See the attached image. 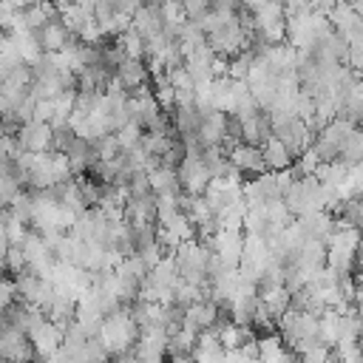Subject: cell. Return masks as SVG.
Segmentation results:
<instances>
[{
	"label": "cell",
	"instance_id": "obj_30",
	"mask_svg": "<svg viewBox=\"0 0 363 363\" xmlns=\"http://www.w3.org/2000/svg\"><path fill=\"white\" fill-rule=\"evenodd\" d=\"M309 6H312V11H320L329 17V11L337 6V0H309Z\"/></svg>",
	"mask_w": 363,
	"mask_h": 363
},
{
	"label": "cell",
	"instance_id": "obj_27",
	"mask_svg": "<svg viewBox=\"0 0 363 363\" xmlns=\"http://www.w3.org/2000/svg\"><path fill=\"white\" fill-rule=\"evenodd\" d=\"M113 136H116V142H119V147H122V150H139L142 128H139V125H133V122H128V125H125L122 130H116Z\"/></svg>",
	"mask_w": 363,
	"mask_h": 363
},
{
	"label": "cell",
	"instance_id": "obj_15",
	"mask_svg": "<svg viewBox=\"0 0 363 363\" xmlns=\"http://www.w3.org/2000/svg\"><path fill=\"white\" fill-rule=\"evenodd\" d=\"M113 79H116L128 94H136V91H142V88H147L150 71H147V65H145L142 60H125V62L116 68Z\"/></svg>",
	"mask_w": 363,
	"mask_h": 363
},
{
	"label": "cell",
	"instance_id": "obj_34",
	"mask_svg": "<svg viewBox=\"0 0 363 363\" xmlns=\"http://www.w3.org/2000/svg\"><path fill=\"white\" fill-rule=\"evenodd\" d=\"M130 363H159V360H136V357H133Z\"/></svg>",
	"mask_w": 363,
	"mask_h": 363
},
{
	"label": "cell",
	"instance_id": "obj_10",
	"mask_svg": "<svg viewBox=\"0 0 363 363\" xmlns=\"http://www.w3.org/2000/svg\"><path fill=\"white\" fill-rule=\"evenodd\" d=\"M218 315H221V306H218L213 298L199 301V303H193V306L184 309V329H190V332H196V335L210 332V329L216 326Z\"/></svg>",
	"mask_w": 363,
	"mask_h": 363
},
{
	"label": "cell",
	"instance_id": "obj_17",
	"mask_svg": "<svg viewBox=\"0 0 363 363\" xmlns=\"http://www.w3.org/2000/svg\"><path fill=\"white\" fill-rule=\"evenodd\" d=\"M258 363H298V354L286 349V343L281 340V335H264L258 337Z\"/></svg>",
	"mask_w": 363,
	"mask_h": 363
},
{
	"label": "cell",
	"instance_id": "obj_28",
	"mask_svg": "<svg viewBox=\"0 0 363 363\" xmlns=\"http://www.w3.org/2000/svg\"><path fill=\"white\" fill-rule=\"evenodd\" d=\"M346 68H352V71H363V37L349 40V51H346Z\"/></svg>",
	"mask_w": 363,
	"mask_h": 363
},
{
	"label": "cell",
	"instance_id": "obj_9",
	"mask_svg": "<svg viewBox=\"0 0 363 363\" xmlns=\"http://www.w3.org/2000/svg\"><path fill=\"white\" fill-rule=\"evenodd\" d=\"M28 340H31L37 357H40V360H48V357H54V354L62 349V329L45 318V320H40V323L28 332Z\"/></svg>",
	"mask_w": 363,
	"mask_h": 363
},
{
	"label": "cell",
	"instance_id": "obj_4",
	"mask_svg": "<svg viewBox=\"0 0 363 363\" xmlns=\"http://www.w3.org/2000/svg\"><path fill=\"white\" fill-rule=\"evenodd\" d=\"M272 136H275V139L289 150V156H292V159L303 156V153L312 147V142H315L312 128H309L301 116H289V119L275 122V125H272Z\"/></svg>",
	"mask_w": 363,
	"mask_h": 363
},
{
	"label": "cell",
	"instance_id": "obj_33",
	"mask_svg": "<svg viewBox=\"0 0 363 363\" xmlns=\"http://www.w3.org/2000/svg\"><path fill=\"white\" fill-rule=\"evenodd\" d=\"M352 9H354V14L363 20V0H357V3H352Z\"/></svg>",
	"mask_w": 363,
	"mask_h": 363
},
{
	"label": "cell",
	"instance_id": "obj_16",
	"mask_svg": "<svg viewBox=\"0 0 363 363\" xmlns=\"http://www.w3.org/2000/svg\"><path fill=\"white\" fill-rule=\"evenodd\" d=\"M122 221L128 227H145V224H156V196H145V199H128L122 207Z\"/></svg>",
	"mask_w": 363,
	"mask_h": 363
},
{
	"label": "cell",
	"instance_id": "obj_32",
	"mask_svg": "<svg viewBox=\"0 0 363 363\" xmlns=\"http://www.w3.org/2000/svg\"><path fill=\"white\" fill-rule=\"evenodd\" d=\"M9 111H11V102H9V99H6L3 94H0V119H3V116H6Z\"/></svg>",
	"mask_w": 363,
	"mask_h": 363
},
{
	"label": "cell",
	"instance_id": "obj_12",
	"mask_svg": "<svg viewBox=\"0 0 363 363\" xmlns=\"http://www.w3.org/2000/svg\"><path fill=\"white\" fill-rule=\"evenodd\" d=\"M227 156H230V164H233L241 176H261V173H267L264 153H261V147H255V145L241 142V145H235Z\"/></svg>",
	"mask_w": 363,
	"mask_h": 363
},
{
	"label": "cell",
	"instance_id": "obj_1",
	"mask_svg": "<svg viewBox=\"0 0 363 363\" xmlns=\"http://www.w3.org/2000/svg\"><path fill=\"white\" fill-rule=\"evenodd\" d=\"M139 332H142V329L136 326L130 309H128V306H119V309H113V312L105 315L96 340L105 346V352H108L111 357H116V354H128V352L136 346Z\"/></svg>",
	"mask_w": 363,
	"mask_h": 363
},
{
	"label": "cell",
	"instance_id": "obj_14",
	"mask_svg": "<svg viewBox=\"0 0 363 363\" xmlns=\"http://www.w3.org/2000/svg\"><path fill=\"white\" fill-rule=\"evenodd\" d=\"M295 221H298V227H301V233H303L306 238H312V241H323V244L329 241V235H332V230H335V216L326 213V210L303 213V216H298Z\"/></svg>",
	"mask_w": 363,
	"mask_h": 363
},
{
	"label": "cell",
	"instance_id": "obj_22",
	"mask_svg": "<svg viewBox=\"0 0 363 363\" xmlns=\"http://www.w3.org/2000/svg\"><path fill=\"white\" fill-rule=\"evenodd\" d=\"M196 332H190V329H179V332H173L170 337H167V354H170V360H179V357H193V352H196Z\"/></svg>",
	"mask_w": 363,
	"mask_h": 363
},
{
	"label": "cell",
	"instance_id": "obj_25",
	"mask_svg": "<svg viewBox=\"0 0 363 363\" xmlns=\"http://www.w3.org/2000/svg\"><path fill=\"white\" fill-rule=\"evenodd\" d=\"M119 40V45H122V51H125V57L128 60H142L145 62V37L139 34V31H125L122 37H116Z\"/></svg>",
	"mask_w": 363,
	"mask_h": 363
},
{
	"label": "cell",
	"instance_id": "obj_7",
	"mask_svg": "<svg viewBox=\"0 0 363 363\" xmlns=\"http://www.w3.org/2000/svg\"><path fill=\"white\" fill-rule=\"evenodd\" d=\"M31 34H34L37 45L43 48V54H62V51H68L71 45L79 43V40L65 28L62 20H51V23H45L43 28H37V31H31Z\"/></svg>",
	"mask_w": 363,
	"mask_h": 363
},
{
	"label": "cell",
	"instance_id": "obj_20",
	"mask_svg": "<svg viewBox=\"0 0 363 363\" xmlns=\"http://www.w3.org/2000/svg\"><path fill=\"white\" fill-rule=\"evenodd\" d=\"M261 153H264V164H267L269 173H284V170H289V167L295 164V159L289 156V150H286L275 136L261 147Z\"/></svg>",
	"mask_w": 363,
	"mask_h": 363
},
{
	"label": "cell",
	"instance_id": "obj_29",
	"mask_svg": "<svg viewBox=\"0 0 363 363\" xmlns=\"http://www.w3.org/2000/svg\"><path fill=\"white\" fill-rule=\"evenodd\" d=\"M182 6H184V14L190 23H199L210 11V0H182Z\"/></svg>",
	"mask_w": 363,
	"mask_h": 363
},
{
	"label": "cell",
	"instance_id": "obj_13",
	"mask_svg": "<svg viewBox=\"0 0 363 363\" xmlns=\"http://www.w3.org/2000/svg\"><path fill=\"white\" fill-rule=\"evenodd\" d=\"M167 337L170 335L164 329H145V332H139V340L130 349V354L136 360H159L162 363V357L167 354Z\"/></svg>",
	"mask_w": 363,
	"mask_h": 363
},
{
	"label": "cell",
	"instance_id": "obj_18",
	"mask_svg": "<svg viewBox=\"0 0 363 363\" xmlns=\"http://www.w3.org/2000/svg\"><path fill=\"white\" fill-rule=\"evenodd\" d=\"M164 11L162 6H142L136 14H133V31H139L145 40L156 37V34H164Z\"/></svg>",
	"mask_w": 363,
	"mask_h": 363
},
{
	"label": "cell",
	"instance_id": "obj_35",
	"mask_svg": "<svg viewBox=\"0 0 363 363\" xmlns=\"http://www.w3.org/2000/svg\"><path fill=\"white\" fill-rule=\"evenodd\" d=\"M337 3H349V6H352V3H357V0H337Z\"/></svg>",
	"mask_w": 363,
	"mask_h": 363
},
{
	"label": "cell",
	"instance_id": "obj_31",
	"mask_svg": "<svg viewBox=\"0 0 363 363\" xmlns=\"http://www.w3.org/2000/svg\"><path fill=\"white\" fill-rule=\"evenodd\" d=\"M9 3H11V9H14V11H23V9H28V6H34L37 0H9Z\"/></svg>",
	"mask_w": 363,
	"mask_h": 363
},
{
	"label": "cell",
	"instance_id": "obj_3",
	"mask_svg": "<svg viewBox=\"0 0 363 363\" xmlns=\"http://www.w3.org/2000/svg\"><path fill=\"white\" fill-rule=\"evenodd\" d=\"M252 20H255V31L267 40V45L286 43V9H284V0L261 3L258 9H252Z\"/></svg>",
	"mask_w": 363,
	"mask_h": 363
},
{
	"label": "cell",
	"instance_id": "obj_24",
	"mask_svg": "<svg viewBox=\"0 0 363 363\" xmlns=\"http://www.w3.org/2000/svg\"><path fill=\"white\" fill-rule=\"evenodd\" d=\"M340 162H343L346 167H357V164H363V128H357V130L349 136L346 147L340 150Z\"/></svg>",
	"mask_w": 363,
	"mask_h": 363
},
{
	"label": "cell",
	"instance_id": "obj_23",
	"mask_svg": "<svg viewBox=\"0 0 363 363\" xmlns=\"http://www.w3.org/2000/svg\"><path fill=\"white\" fill-rule=\"evenodd\" d=\"M150 176V184H153V193L156 196H182V184H179V170H167V167H159Z\"/></svg>",
	"mask_w": 363,
	"mask_h": 363
},
{
	"label": "cell",
	"instance_id": "obj_37",
	"mask_svg": "<svg viewBox=\"0 0 363 363\" xmlns=\"http://www.w3.org/2000/svg\"><path fill=\"white\" fill-rule=\"evenodd\" d=\"M0 363H9V360H0Z\"/></svg>",
	"mask_w": 363,
	"mask_h": 363
},
{
	"label": "cell",
	"instance_id": "obj_36",
	"mask_svg": "<svg viewBox=\"0 0 363 363\" xmlns=\"http://www.w3.org/2000/svg\"><path fill=\"white\" fill-rule=\"evenodd\" d=\"M162 3H182V0H162Z\"/></svg>",
	"mask_w": 363,
	"mask_h": 363
},
{
	"label": "cell",
	"instance_id": "obj_8",
	"mask_svg": "<svg viewBox=\"0 0 363 363\" xmlns=\"http://www.w3.org/2000/svg\"><path fill=\"white\" fill-rule=\"evenodd\" d=\"M51 136H54V128L48 122H26L14 139H17V150L23 153H48Z\"/></svg>",
	"mask_w": 363,
	"mask_h": 363
},
{
	"label": "cell",
	"instance_id": "obj_19",
	"mask_svg": "<svg viewBox=\"0 0 363 363\" xmlns=\"http://www.w3.org/2000/svg\"><path fill=\"white\" fill-rule=\"evenodd\" d=\"M241 125H244V142H247V145L264 147V145L272 139V122H269V116H267L264 111L255 113V116H250V119H244Z\"/></svg>",
	"mask_w": 363,
	"mask_h": 363
},
{
	"label": "cell",
	"instance_id": "obj_21",
	"mask_svg": "<svg viewBox=\"0 0 363 363\" xmlns=\"http://www.w3.org/2000/svg\"><path fill=\"white\" fill-rule=\"evenodd\" d=\"M258 298H261V303H264V309L278 320L284 312H289L292 309V292L286 289V286H275V289H267V292H258Z\"/></svg>",
	"mask_w": 363,
	"mask_h": 363
},
{
	"label": "cell",
	"instance_id": "obj_5",
	"mask_svg": "<svg viewBox=\"0 0 363 363\" xmlns=\"http://www.w3.org/2000/svg\"><path fill=\"white\" fill-rule=\"evenodd\" d=\"M213 182V173L207 170V164L201 162V156H190L184 153V162L179 167V184L184 196H204L207 187Z\"/></svg>",
	"mask_w": 363,
	"mask_h": 363
},
{
	"label": "cell",
	"instance_id": "obj_6",
	"mask_svg": "<svg viewBox=\"0 0 363 363\" xmlns=\"http://www.w3.org/2000/svg\"><path fill=\"white\" fill-rule=\"evenodd\" d=\"M37 357L31 340L26 332L14 329V326H3L0 329V360L9 363H31Z\"/></svg>",
	"mask_w": 363,
	"mask_h": 363
},
{
	"label": "cell",
	"instance_id": "obj_26",
	"mask_svg": "<svg viewBox=\"0 0 363 363\" xmlns=\"http://www.w3.org/2000/svg\"><path fill=\"white\" fill-rule=\"evenodd\" d=\"M23 190H26V187H23V182H20L17 176H0V210H9L11 201H14Z\"/></svg>",
	"mask_w": 363,
	"mask_h": 363
},
{
	"label": "cell",
	"instance_id": "obj_11",
	"mask_svg": "<svg viewBox=\"0 0 363 363\" xmlns=\"http://www.w3.org/2000/svg\"><path fill=\"white\" fill-rule=\"evenodd\" d=\"M196 136H199V142L204 147H221L224 136H227V113H221L216 108L201 111V125H199Z\"/></svg>",
	"mask_w": 363,
	"mask_h": 363
},
{
	"label": "cell",
	"instance_id": "obj_2",
	"mask_svg": "<svg viewBox=\"0 0 363 363\" xmlns=\"http://www.w3.org/2000/svg\"><path fill=\"white\" fill-rule=\"evenodd\" d=\"M210 247L190 238L184 244L176 247L173 252V261H176V269H179V278L184 284H193V286H210V275H207V264H210Z\"/></svg>",
	"mask_w": 363,
	"mask_h": 363
}]
</instances>
